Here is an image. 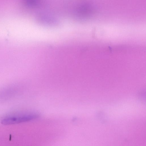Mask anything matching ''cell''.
<instances>
[{"mask_svg":"<svg viewBox=\"0 0 146 146\" xmlns=\"http://www.w3.org/2000/svg\"><path fill=\"white\" fill-rule=\"evenodd\" d=\"M39 115L32 113L21 116L9 117L3 119L1 123L5 125H10L27 121L38 118Z\"/></svg>","mask_w":146,"mask_h":146,"instance_id":"obj_1","label":"cell"}]
</instances>
